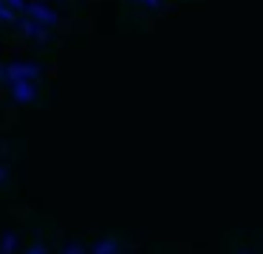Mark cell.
I'll list each match as a JSON object with an SVG mask.
<instances>
[]
</instances>
